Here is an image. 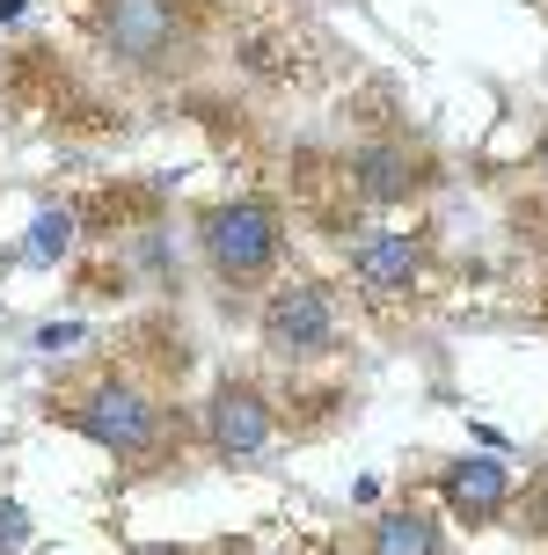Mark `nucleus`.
<instances>
[{"mask_svg": "<svg viewBox=\"0 0 548 555\" xmlns=\"http://www.w3.org/2000/svg\"><path fill=\"white\" fill-rule=\"evenodd\" d=\"M74 249V212L59 205V212H37V227H29V256L37 263H52V256Z\"/></svg>", "mask_w": 548, "mask_h": 555, "instance_id": "obj_10", "label": "nucleus"}, {"mask_svg": "<svg viewBox=\"0 0 548 555\" xmlns=\"http://www.w3.org/2000/svg\"><path fill=\"white\" fill-rule=\"evenodd\" d=\"M23 541H29L23 504H15V498H0V548H23Z\"/></svg>", "mask_w": 548, "mask_h": 555, "instance_id": "obj_12", "label": "nucleus"}, {"mask_svg": "<svg viewBox=\"0 0 548 555\" xmlns=\"http://www.w3.org/2000/svg\"><path fill=\"white\" fill-rule=\"evenodd\" d=\"M197 431H205V453H219L227 468H256L278 439V402L256 373H219L205 410H197Z\"/></svg>", "mask_w": 548, "mask_h": 555, "instance_id": "obj_5", "label": "nucleus"}, {"mask_svg": "<svg viewBox=\"0 0 548 555\" xmlns=\"http://www.w3.org/2000/svg\"><path fill=\"white\" fill-rule=\"evenodd\" d=\"M438 183V162L432 146L410 132H381V139H358L352 154H344V191L358 205H373V212H395V205H410Z\"/></svg>", "mask_w": 548, "mask_h": 555, "instance_id": "obj_6", "label": "nucleus"}, {"mask_svg": "<svg viewBox=\"0 0 548 555\" xmlns=\"http://www.w3.org/2000/svg\"><path fill=\"white\" fill-rule=\"evenodd\" d=\"M424 263H432V249H424V234H410V227H373L344 256V271H352V285L366 300H403V293H417L424 285Z\"/></svg>", "mask_w": 548, "mask_h": 555, "instance_id": "obj_7", "label": "nucleus"}, {"mask_svg": "<svg viewBox=\"0 0 548 555\" xmlns=\"http://www.w3.org/2000/svg\"><path fill=\"white\" fill-rule=\"evenodd\" d=\"M44 416L66 424V431H81L95 453L125 461L132 475L154 468L176 446V431H183V416H168V395L154 380H139L132 365H88V373H74L66 388L44 395Z\"/></svg>", "mask_w": 548, "mask_h": 555, "instance_id": "obj_1", "label": "nucleus"}, {"mask_svg": "<svg viewBox=\"0 0 548 555\" xmlns=\"http://www.w3.org/2000/svg\"><path fill=\"white\" fill-rule=\"evenodd\" d=\"M512 498H520V490H512V468H505L497 453H461V461L438 468V512L468 533L497 527V519L512 512Z\"/></svg>", "mask_w": 548, "mask_h": 555, "instance_id": "obj_8", "label": "nucleus"}, {"mask_svg": "<svg viewBox=\"0 0 548 555\" xmlns=\"http://www.w3.org/2000/svg\"><path fill=\"white\" fill-rule=\"evenodd\" d=\"M88 37H95L117 66L154 74V66H168L176 44L191 37V0H88Z\"/></svg>", "mask_w": 548, "mask_h": 555, "instance_id": "obj_4", "label": "nucleus"}, {"mask_svg": "<svg viewBox=\"0 0 548 555\" xmlns=\"http://www.w3.org/2000/svg\"><path fill=\"white\" fill-rule=\"evenodd\" d=\"M256 336L271 359H329L344 344V322H336V285L329 278H278L264 307H256Z\"/></svg>", "mask_w": 548, "mask_h": 555, "instance_id": "obj_3", "label": "nucleus"}, {"mask_svg": "<svg viewBox=\"0 0 548 555\" xmlns=\"http://www.w3.org/2000/svg\"><path fill=\"white\" fill-rule=\"evenodd\" d=\"M37 344H44V351H74V344H81V322H52Z\"/></svg>", "mask_w": 548, "mask_h": 555, "instance_id": "obj_13", "label": "nucleus"}, {"mask_svg": "<svg viewBox=\"0 0 548 555\" xmlns=\"http://www.w3.org/2000/svg\"><path fill=\"white\" fill-rule=\"evenodd\" d=\"M366 555H446V541H438V519L424 504H387L366 527Z\"/></svg>", "mask_w": 548, "mask_h": 555, "instance_id": "obj_9", "label": "nucleus"}, {"mask_svg": "<svg viewBox=\"0 0 548 555\" xmlns=\"http://www.w3.org/2000/svg\"><path fill=\"white\" fill-rule=\"evenodd\" d=\"M197 256H205V271L227 285V293H256L264 278H278L285 263V212H278L271 197H219L197 212Z\"/></svg>", "mask_w": 548, "mask_h": 555, "instance_id": "obj_2", "label": "nucleus"}, {"mask_svg": "<svg viewBox=\"0 0 548 555\" xmlns=\"http://www.w3.org/2000/svg\"><path fill=\"white\" fill-rule=\"evenodd\" d=\"M132 555H205V548H191V541H146V548H132Z\"/></svg>", "mask_w": 548, "mask_h": 555, "instance_id": "obj_14", "label": "nucleus"}, {"mask_svg": "<svg viewBox=\"0 0 548 555\" xmlns=\"http://www.w3.org/2000/svg\"><path fill=\"white\" fill-rule=\"evenodd\" d=\"M541 168H548V139H541Z\"/></svg>", "mask_w": 548, "mask_h": 555, "instance_id": "obj_15", "label": "nucleus"}, {"mask_svg": "<svg viewBox=\"0 0 548 555\" xmlns=\"http://www.w3.org/2000/svg\"><path fill=\"white\" fill-rule=\"evenodd\" d=\"M512 504H520V527L534 533V541H548V468L534 475V482H526V490H520Z\"/></svg>", "mask_w": 548, "mask_h": 555, "instance_id": "obj_11", "label": "nucleus"}]
</instances>
